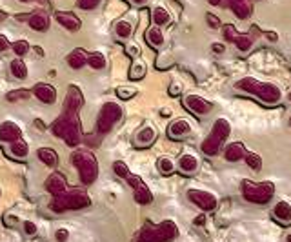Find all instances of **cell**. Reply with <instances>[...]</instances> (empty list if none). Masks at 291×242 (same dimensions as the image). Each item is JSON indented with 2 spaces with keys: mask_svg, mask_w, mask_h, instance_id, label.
I'll list each match as a JSON object with an SVG mask.
<instances>
[{
  "mask_svg": "<svg viewBox=\"0 0 291 242\" xmlns=\"http://www.w3.org/2000/svg\"><path fill=\"white\" fill-rule=\"evenodd\" d=\"M179 168H180L182 173H186V175H191V173L197 171V168H199V160L195 159L193 155H182L180 160H179Z\"/></svg>",
  "mask_w": 291,
  "mask_h": 242,
  "instance_id": "cell-24",
  "label": "cell"
},
{
  "mask_svg": "<svg viewBox=\"0 0 291 242\" xmlns=\"http://www.w3.org/2000/svg\"><path fill=\"white\" fill-rule=\"evenodd\" d=\"M53 135L66 140L67 146H77L82 135H80V122H78V111H64L62 117H58L51 126Z\"/></svg>",
  "mask_w": 291,
  "mask_h": 242,
  "instance_id": "cell-1",
  "label": "cell"
},
{
  "mask_svg": "<svg viewBox=\"0 0 291 242\" xmlns=\"http://www.w3.org/2000/svg\"><path fill=\"white\" fill-rule=\"evenodd\" d=\"M100 2H102V0H78L77 4H78L80 9H84V11H91V9H95Z\"/></svg>",
  "mask_w": 291,
  "mask_h": 242,
  "instance_id": "cell-40",
  "label": "cell"
},
{
  "mask_svg": "<svg viewBox=\"0 0 291 242\" xmlns=\"http://www.w3.org/2000/svg\"><path fill=\"white\" fill-rule=\"evenodd\" d=\"M37 155H39L40 162H44V166L47 168H55L58 164V155L53 147H40Z\"/></svg>",
  "mask_w": 291,
  "mask_h": 242,
  "instance_id": "cell-23",
  "label": "cell"
},
{
  "mask_svg": "<svg viewBox=\"0 0 291 242\" xmlns=\"http://www.w3.org/2000/svg\"><path fill=\"white\" fill-rule=\"evenodd\" d=\"M246 164L255 169V171H260V168H262V159H260L257 153H246Z\"/></svg>",
  "mask_w": 291,
  "mask_h": 242,
  "instance_id": "cell-38",
  "label": "cell"
},
{
  "mask_svg": "<svg viewBox=\"0 0 291 242\" xmlns=\"http://www.w3.org/2000/svg\"><path fill=\"white\" fill-rule=\"evenodd\" d=\"M191 133V124L188 121H184V119H179V121H173L169 124V129H168V137L169 139H182V137H186V135Z\"/></svg>",
  "mask_w": 291,
  "mask_h": 242,
  "instance_id": "cell-14",
  "label": "cell"
},
{
  "mask_svg": "<svg viewBox=\"0 0 291 242\" xmlns=\"http://www.w3.org/2000/svg\"><path fill=\"white\" fill-rule=\"evenodd\" d=\"M157 137V131L153 129L151 126H146L142 127L138 133H136L135 137V146L136 147H146L149 146V144H153V140H155Z\"/></svg>",
  "mask_w": 291,
  "mask_h": 242,
  "instance_id": "cell-22",
  "label": "cell"
},
{
  "mask_svg": "<svg viewBox=\"0 0 291 242\" xmlns=\"http://www.w3.org/2000/svg\"><path fill=\"white\" fill-rule=\"evenodd\" d=\"M182 91V86L180 84H177V82H173L171 86H169V95L171 97H177L179 93Z\"/></svg>",
  "mask_w": 291,
  "mask_h": 242,
  "instance_id": "cell-46",
  "label": "cell"
},
{
  "mask_svg": "<svg viewBox=\"0 0 291 242\" xmlns=\"http://www.w3.org/2000/svg\"><path fill=\"white\" fill-rule=\"evenodd\" d=\"M211 49H213L217 55H220V53H224V51H226V46L224 44H213L211 46Z\"/></svg>",
  "mask_w": 291,
  "mask_h": 242,
  "instance_id": "cell-49",
  "label": "cell"
},
{
  "mask_svg": "<svg viewBox=\"0 0 291 242\" xmlns=\"http://www.w3.org/2000/svg\"><path fill=\"white\" fill-rule=\"evenodd\" d=\"M55 237H57L58 242H66L69 239V231H67V229H58L57 233H55Z\"/></svg>",
  "mask_w": 291,
  "mask_h": 242,
  "instance_id": "cell-45",
  "label": "cell"
},
{
  "mask_svg": "<svg viewBox=\"0 0 291 242\" xmlns=\"http://www.w3.org/2000/svg\"><path fill=\"white\" fill-rule=\"evenodd\" d=\"M35 124H37V127H39V129H44V126H42V121H35Z\"/></svg>",
  "mask_w": 291,
  "mask_h": 242,
  "instance_id": "cell-56",
  "label": "cell"
},
{
  "mask_svg": "<svg viewBox=\"0 0 291 242\" xmlns=\"http://www.w3.org/2000/svg\"><path fill=\"white\" fill-rule=\"evenodd\" d=\"M57 20L60 25H64L66 29L69 31H78L80 29V19H78L75 13L71 11H57Z\"/></svg>",
  "mask_w": 291,
  "mask_h": 242,
  "instance_id": "cell-16",
  "label": "cell"
},
{
  "mask_svg": "<svg viewBox=\"0 0 291 242\" xmlns=\"http://www.w3.org/2000/svg\"><path fill=\"white\" fill-rule=\"evenodd\" d=\"M4 220H6L7 226H15V224L19 222V217H17V215H11V213H9V215H6V218H4Z\"/></svg>",
  "mask_w": 291,
  "mask_h": 242,
  "instance_id": "cell-48",
  "label": "cell"
},
{
  "mask_svg": "<svg viewBox=\"0 0 291 242\" xmlns=\"http://www.w3.org/2000/svg\"><path fill=\"white\" fill-rule=\"evenodd\" d=\"M224 159L227 162H239V160L246 159V147H244V144L242 142H231L224 149Z\"/></svg>",
  "mask_w": 291,
  "mask_h": 242,
  "instance_id": "cell-17",
  "label": "cell"
},
{
  "mask_svg": "<svg viewBox=\"0 0 291 242\" xmlns=\"http://www.w3.org/2000/svg\"><path fill=\"white\" fill-rule=\"evenodd\" d=\"M122 119V108L116 102H106L98 113L97 119V131L100 135H106L111 131V127Z\"/></svg>",
  "mask_w": 291,
  "mask_h": 242,
  "instance_id": "cell-8",
  "label": "cell"
},
{
  "mask_svg": "<svg viewBox=\"0 0 291 242\" xmlns=\"http://www.w3.org/2000/svg\"><path fill=\"white\" fill-rule=\"evenodd\" d=\"M82 104H84V98H82L80 89L71 86V88L67 89V97H66L64 102V111H78Z\"/></svg>",
  "mask_w": 291,
  "mask_h": 242,
  "instance_id": "cell-15",
  "label": "cell"
},
{
  "mask_svg": "<svg viewBox=\"0 0 291 242\" xmlns=\"http://www.w3.org/2000/svg\"><path fill=\"white\" fill-rule=\"evenodd\" d=\"M288 242H291V233H290V235H288Z\"/></svg>",
  "mask_w": 291,
  "mask_h": 242,
  "instance_id": "cell-58",
  "label": "cell"
},
{
  "mask_svg": "<svg viewBox=\"0 0 291 242\" xmlns=\"http://www.w3.org/2000/svg\"><path fill=\"white\" fill-rule=\"evenodd\" d=\"M27 153H29V146L24 139H19L11 144V157H15V159H26Z\"/></svg>",
  "mask_w": 291,
  "mask_h": 242,
  "instance_id": "cell-26",
  "label": "cell"
},
{
  "mask_svg": "<svg viewBox=\"0 0 291 242\" xmlns=\"http://www.w3.org/2000/svg\"><path fill=\"white\" fill-rule=\"evenodd\" d=\"M88 66L93 68V70H104L106 68V57L98 51H93L88 55Z\"/></svg>",
  "mask_w": 291,
  "mask_h": 242,
  "instance_id": "cell-29",
  "label": "cell"
},
{
  "mask_svg": "<svg viewBox=\"0 0 291 242\" xmlns=\"http://www.w3.org/2000/svg\"><path fill=\"white\" fill-rule=\"evenodd\" d=\"M33 97H37L40 102H44V104H53V102L57 100V89L53 88L51 84H45V82H40V84H35L31 89Z\"/></svg>",
  "mask_w": 291,
  "mask_h": 242,
  "instance_id": "cell-11",
  "label": "cell"
},
{
  "mask_svg": "<svg viewBox=\"0 0 291 242\" xmlns=\"http://www.w3.org/2000/svg\"><path fill=\"white\" fill-rule=\"evenodd\" d=\"M128 55H131V57H138V48H136V46H130V48H128Z\"/></svg>",
  "mask_w": 291,
  "mask_h": 242,
  "instance_id": "cell-50",
  "label": "cell"
},
{
  "mask_svg": "<svg viewBox=\"0 0 291 242\" xmlns=\"http://www.w3.org/2000/svg\"><path fill=\"white\" fill-rule=\"evenodd\" d=\"M29 95H33L29 89H15V91H9L7 93V100L9 102H17V100H22V98H27Z\"/></svg>",
  "mask_w": 291,
  "mask_h": 242,
  "instance_id": "cell-36",
  "label": "cell"
},
{
  "mask_svg": "<svg viewBox=\"0 0 291 242\" xmlns=\"http://www.w3.org/2000/svg\"><path fill=\"white\" fill-rule=\"evenodd\" d=\"M158 169H160L162 175H171V173L175 171L173 160L168 159V157H162V159L158 160Z\"/></svg>",
  "mask_w": 291,
  "mask_h": 242,
  "instance_id": "cell-35",
  "label": "cell"
},
{
  "mask_svg": "<svg viewBox=\"0 0 291 242\" xmlns=\"http://www.w3.org/2000/svg\"><path fill=\"white\" fill-rule=\"evenodd\" d=\"M115 33L120 38H128L131 37V33H133V25H131L130 22H126V20H120V22L115 24Z\"/></svg>",
  "mask_w": 291,
  "mask_h": 242,
  "instance_id": "cell-33",
  "label": "cell"
},
{
  "mask_svg": "<svg viewBox=\"0 0 291 242\" xmlns=\"http://www.w3.org/2000/svg\"><path fill=\"white\" fill-rule=\"evenodd\" d=\"M9 40H7V37H4V35H0V53H2V51H6L7 48H9Z\"/></svg>",
  "mask_w": 291,
  "mask_h": 242,
  "instance_id": "cell-47",
  "label": "cell"
},
{
  "mask_svg": "<svg viewBox=\"0 0 291 242\" xmlns=\"http://www.w3.org/2000/svg\"><path fill=\"white\" fill-rule=\"evenodd\" d=\"M128 184H130V188L136 190V188H138V186H142L144 182H142V178L140 177H136V175H130V177H128Z\"/></svg>",
  "mask_w": 291,
  "mask_h": 242,
  "instance_id": "cell-43",
  "label": "cell"
},
{
  "mask_svg": "<svg viewBox=\"0 0 291 242\" xmlns=\"http://www.w3.org/2000/svg\"><path fill=\"white\" fill-rule=\"evenodd\" d=\"M24 231H26V235H35L37 233V224L31 222V220H26L24 222Z\"/></svg>",
  "mask_w": 291,
  "mask_h": 242,
  "instance_id": "cell-44",
  "label": "cell"
},
{
  "mask_svg": "<svg viewBox=\"0 0 291 242\" xmlns=\"http://www.w3.org/2000/svg\"><path fill=\"white\" fill-rule=\"evenodd\" d=\"M151 19H153V24L162 27V25L169 24L171 17H169V13L166 11L164 7H155V9H153V15H151Z\"/></svg>",
  "mask_w": 291,
  "mask_h": 242,
  "instance_id": "cell-28",
  "label": "cell"
},
{
  "mask_svg": "<svg viewBox=\"0 0 291 242\" xmlns=\"http://www.w3.org/2000/svg\"><path fill=\"white\" fill-rule=\"evenodd\" d=\"M71 164L78 169L82 184H93L98 177V162L95 155L88 149H77L71 155Z\"/></svg>",
  "mask_w": 291,
  "mask_h": 242,
  "instance_id": "cell-4",
  "label": "cell"
},
{
  "mask_svg": "<svg viewBox=\"0 0 291 242\" xmlns=\"http://www.w3.org/2000/svg\"><path fill=\"white\" fill-rule=\"evenodd\" d=\"M290 126H291V117H290Z\"/></svg>",
  "mask_w": 291,
  "mask_h": 242,
  "instance_id": "cell-60",
  "label": "cell"
},
{
  "mask_svg": "<svg viewBox=\"0 0 291 242\" xmlns=\"http://www.w3.org/2000/svg\"><path fill=\"white\" fill-rule=\"evenodd\" d=\"M11 48H13V51L19 55V57H24V55H27L29 53V49H31V46H29V42L27 40H17V42H13L11 44Z\"/></svg>",
  "mask_w": 291,
  "mask_h": 242,
  "instance_id": "cell-34",
  "label": "cell"
},
{
  "mask_svg": "<svg viewBox=\"0 0 291 242\" xmlns=\"http://www.w3.org/2000/svg\"><path fill=\"white\" fill-rule=\"evenodd\" d=\"M229 7L235 13V17L240 20H246L253 11L249 0H229Z\"/></svg>",
  "mask_w": 291,
  "mask_h": 242,
  "instance_id": "cell-19",
  "label": "cell"
},
{
  "mask_svg": "<svg viewBox=\"0 0 291 242\" xmlns=\"http://www.w3.org/2000/svg\"><path fill=\"white\" fill-rule=\"evenodd\" d=\"M27 24H29V27L35 29V31H45V29L49 27V17H47L44 11H37L27 19Z\"/></svg>",
  "mask_w": 291,
  "mask_h": 242,
  "instance_id": "cell-20",
  "label": "cell"
},
{
  "mask_svg": "<svg viewBox=\"0 0 291 242\" xmlns=\"http://www.w3.org/2000/svg\"><path fill=\"white\" fill-rule=\"evenodd\" d=\"M19 139H22V129L19 124L9 121L0 124V142H17Z\"/></svg>",
  "mask_w": 291,
  "mask_h": 242,
  "instance_id": "cell-13",
  "label": "cell"
},
{
  "mask_svg": "<svg viewBox=\"0 0 291 242\" xmlns=\"http://www.w3.org/2000/svg\"><path fill=\"white\" fill-rule=\"evenodd\" d=\"M184 106L195 115H207L211 109H213V104L211 102H207L206 98H202L199 95H188L184 97Z\"/></svg>",
  "mask_w": 291,
  "mask_h": 242,
  "instance_id": "cell-10",
  "label": "cell"
},
{
  "mask_svg": "<svg viewBox=\"0 0 291 242\" xmlns=\"http://www.w3.org/2000/svg\"><path fill=\"white\" fill-rule=\"evenodd\" d=\"M204 222V215H201L199 218H195V224H202Z\"/></svg>",
  "mask_w": 291,
  "mask_h": 242,
  "instance_id": "cell-55",
  "label": "cell"
},
{
  "mask_svg": "<svg viewBox=\"0 0 291 242\" xmlns=\"http://www.w3.org/2000/svg\"><path fill=\"white\" fill-rule=\"evenodd\" d=\"M67 64H69V68L73 70H80V68H84L86 64H88V53H86L82 48H77V49H73L69 55H67Z\"/></svg>",
  "mask_w": 291,
  "mask_h": 242,
  "instance_id": "cell-21",
  "label": "cell"
},
{
  "mask_svg": "<svg viewBox=\"0 0 291 242\" xmlns=\"http://www.w3.org/2000/svg\"><path fill=\"white\" fill-rule=\"evenodd\" d=\"M91 204L90 195L82 190H71L66 191L62 195L51 198L49 202V210L53 213H62V211H69V210H84Z\"/></svg>",
  "mask_w": 291,
  "mask_h": 242,
  "instance_id": "cell-3",
  "label": "cell"
},
{
  "mask_svg": "<svg viewBox=\"0 0 291 242\" xmlns=\"http://www.w3.org/2000/svg\"><path fill=\"white\" fill-rule=\"evenodd\" d=\"M207 2H209L211 6H220V4H222V0H207Z\"/></svg>",
  "mask_w": 291,
  "mask_h": 242,
  "instance_id": "cell-52",
  "label": "cell"
},
{
  "mask_svg": "<svg viewBox=\"0 0 291 242\" xmlns=\"http://www.w3.org/2000/svg\"><path fill=\"white\" fill-rule=\"evenodd\" d=\"M146 42L151 48H160L164 44V35H162L158 25H153V27H149L148 31H146Z\"/></svg>",
  "mask_w": 291,
  "mask_h": 242,
  "instance_id": "cell-25",
  "label": "cell"
},
{
  "mask_svg": "<svg viewBox=\"0 0 291 242\" xmlns=\"http://www.w3.org/2000/svg\"><path fill=\"white\" fill-rule=\"evenodd\" d=\"M136 95V89L135 88H126V86H120L116 88V97H120L122 100H130L131 97Z\"/></svg>",
  "mask_w": 291,
  "mask_h": 242,
  "instance_id": "cell-39",
  "label": "cell"
},
{
  "mask_svg": "<svg viewBox=\"0 0 291 242\" xmlns=\"http://www.w3.org/2000/svg\"><path fill=\"white\" fill-rule=\"evenodd\" d=\"M237 88L242 89V91H247L259 98L260 102H264L268 106H275L280 102V88H277L275 84L269 82H259L257 78H251V76H246L237 82Z\"/></svg>",
  "mask_w": 291,
  "mask_h": 242,
  "instance_id": "cell-2",
  "label": "cell"
},
{
  "mask_svg": "<svg viewBox=\"0 0 291 242\" xmlns=\"http://www.w3.org/2000/svg\"><path fill=\"white\" fill-rule=\"evenodd\" d=\"M288 98H290V100H291V91H290V93H288Z\"/></svg>",
  "mask_w": 291,
  "mask_h": 242,
  "instance_id": "cell-59",
  "label": "cell"
},
{
  "mask_svg": "<svg viewBox=\"0 0 291 242\" xmlns=\"http://www.w3.org/2000/svg\"><path fill=\"white\" fill-rule=\"evenodd\" d=\"M160 113H162V117H169V115H171V111H169V109L166 108V109H162Z\"/></svg>",
  "mask_w": 291,
  "mask_h": 242,
  "instance_id": "cell-53",
  "label": "cell"
},
{
  "mask_svg": "<svg viewBox=\"0 0 291 242\" xmlns=\"http://www.w3.org/2000/svg\"><path fill=\"white\" fill-rule=\"evenodd\" d=\"M273 217H275L282 226H290L291 224V206L286 202V200L277 202L275 204V208H273Z\"/></svg>",
  "mask_w": 291,
  "mask_h": 242,
  "instance_id": "cell-18",
  "label": "cell"
},
{
  "mask_svg": "<svg viewBox=\"0 0 291 242\" xmlns=\"http://www.w3.org/2000/svg\"><path fill=\"white\" fill-rule=\"evenodd\" d=\"M177 235L173 220H162L160 224H146L136 235V242H168Z\"/></svg>",
  "mask_w": 291,
  "mask_h": 242,
  "instance_id": "cell-6",
  "label": "cell"
},
{
  "mask_svg": "<svg viewBox=\"0 0 291 242\" xmlns=\"http://www.w3.org/2000/svg\"><path fill=\"white\" fill-rule=\"evenodd\" d=\"M253 42H255V37L253 35H237V38H235V44H237V48H239L240 51H247L249 48L253 46Z\"/></svg>",
  "mask_w": 291,
  "mask_h": 242,
  "instance_id": "cell-32",
  "label": "cell"
},
{
  "mask_svg": "<svg viewBox=\"0 0 291 242\" xmlns=\"http://www.w3.org/2000/svg\"><path fill=\"white\" fill-rule=\"evenodd\" d=\"M206 20H207V24H209V27H213V29H219L220 27V19L217 15H213V13H207Z\"/></svg>",
  "mask_w": 291,
  "mask_h": 242,
  "instance_id": "cell-42",
  "label": "cell"
},
{
  "mask_svg": "<svg viewBox=\"0 0 291 242\" xmlns=\"http://www.w3.org/2000/svg\"><path fill=\"white\" fill-rule=\"evenodd\" d=\"M11 73L15 78H26L27 76V66L22 58H15L11 62Z\"/></svg>",
  "mask_w": 291,
  "mask_h": 242,
  "instance_id": "cell-30",
  "label": "cell"
},
{
  "mask_svg": "<svg viewBox=\"0 0 291 242\" xmlns=\"http://www.w3.org/2000/svg\"><path fill=\"white\" fill-rule=\"evenodd\" d=\"M188 198L197 204L202 211H213L217 208V197L213 193H207L202 190H188Z\"/></svg>",
  "mask_w": 291,
  "mask_h": 242,
  "instance_id": "cell-9",
  "label": "cell"
},
{
  "mask_svg": "<svg viewBox=\"0 0 291 242\" xmlns=\"http://www.w3.org/2000/svg\"><path fill=\"white\" fill-rule=\"evenodd\" d=\"M146 2H148V0H133V4H136V6H142Z\"/></svg>",
  "mask_w": 291,
  "mask_h": 242,
  "instance_id": "cell-54",
  "label": "cell"
},
{
  "mask_svg": "<svg viewBox=\"0 0 291 242\" xmlns=\"http://www.w3.org/2000/svg\"><path fill=\"white\" fill-rule=\"evenodd\" d=\"M45 190L51 193L53 197H57V195H62L67 191V184H66V178L64 175H60V173H51L49 177L45 178Z\"/></svg>",
  "mask_w": 291,
  "mask_h": 242,
  "instance_id": "cell-12",
  "label": "cell"
},
{
  "mask_svg": "<svg viewBox=\"0 0 291 242\" xmlns=\"http://www.w3.org/2000/svg\"><path fill=\"white\" fill-rule=\"evenodd\" d=\"M113 171H115L116 177H122V178H128L131 175L128 164H126V162H122V160H116L115 164H113Z\"/></svg>",
  "mask_w": 291,
  "mask_h": 242,
  "instance_id": "cell-37",
  "label": "cell"
},
{
  "mask_svg": "<svg viewBox=\"0 0 291 242\" xmlns=\"http://www.w3.org/2000/svg\"><path fill=\"white\" fill-rule=\"evenodd\" d=\"M237 35H239V31H237V29H235L231 24L224 25V38H226V40H229V42H235Z\"/></svg>",
  "mask_w": 291,
  "mask_h": 242,
  "instance_id": "cell-41",
  "label": "cell"
},
{
  "mask_svg": "<svg viewBox=\"0 0 291 242\" xmlns=\"http://www.w3.org/2000/svg\"><path fill=\"white\" fill-rule=\"evenodd\" d=\"M242 195L247 202L253 204H268L275 195V186L271 182H242Z\"/></svg>",
  "mask_w": 291,
  "mask_h": 242,
  "instance_id": "cell-7",
  "label": "cell"
},
{
  "mask_svg": "<svg viewBox=\"0 0 291 242\" xmlns=\"http://www.w3.org/2000/svg\"><path fill=\"white\" fill-rule=\"evenodd\" d=\"M22 2H29V0H22ZM39 2H45V0H39Z\"/></svg>",
  "mask_w": 291,
  "mask_h": 242,
  "instance_id": "cell-57",
  "label": "cell"
},
{
  "mask_svg": "<svg viewBox=\"0 0 291 242\" xmlns=\"http://www.w3.org/2000/svg\"><path fill=\"white\" fill-rule=\"evenodd\" d=\"M229 133H231L229 122H227L226 119H217L213 127H211V131H209V135H207L206 139H204V142H202L201 149L206 153V155H209V157L219 155L220 147H222V144L226 142Z\"/></svg>",
  "mask_w": 291,
  "mask_h": 242,
  "instance_id": "cell-5",
  "label": "cell"
},
{
  "mask_svg": "<svg viewBox=\"0 0 291 242\" xmlns=\"http://www.w3.org/2000/svg\"><path fill=\"white\" fill-rule=\"evenodd\" d=\"M266 37H268V38H269V40H271V42H277V33H275V31H268V33H266Z\"/></svg>",
  "mask_w": 291,
  "mask_h": 242,
  "instance_id": "cell-51",
  "label": "cell"
},
{
  "mask_svg": "<svg viewBox=\"0 0 291 242\" xmlns=\"http://www.w3.org/2000/svg\"><path fill=\"white\" fill-rule=\"evenodd\" d=\"M144 75H146V64H144L142 60H136V62L131 66L130 78L131 80H140V78H144Z\"/></svg>",
  "mask_w": 291,
  "mask_h": 242,
  "instance_id": "cell-31",
  "label": "cell"
},
{
  "mask_svg": "<svg viewBox=\"0 0 291 242\" xmlns=\"http://www.w3.org/2000/svg\"><path fill=\"white\" fill-rule=\"evenodd\" d=\"M133 198H135V202L138 204H149L153 200V195H151V191L146 184L138 186L136 190H133Z\"/></svg>",
  "mask_w": 291,
  "mask_h": 242,
  "instance_id": "cell-27",
  "label": "cell"
}]
</instances>
